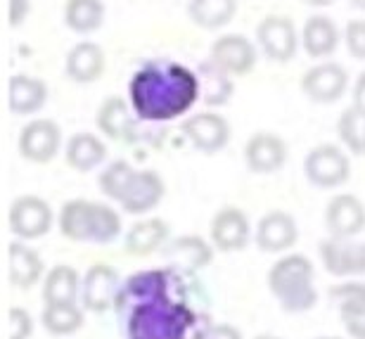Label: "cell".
I'll use <instances>...</instances> for the list:
<instances>
[{
  "label": "cell",
  "mask_w": 365,
  "mask_h": 339,
  "mask_svg": "<svg viewBox=\"0 0 365 339\" xmlns=\"http://www.w3.org/2000/svg\"><path fill=\"white\" fill-rule=\"evenodd\" d=\"M254 339H282V337H277V335H257V337H254Z\"/></svg>",
  "instance_id": "cell-44"
},
{
  "label": "cell",
  "mask_w": 365,
  "mask_h": 339,
  "mask_svg": "<svg viewBox=\"0 0 365 339\" xmlns=\"http://www.w3.org/2000/svg\"><path fill=\"white\" fill-rule=\"evenodd\" d=\"M299 226L289 211L273 209L259 218L254 228V242L266 254H284L297 245Z\"/></svg>",
  "instance_id": "cell-16"
},
{
  "label": "cell",
  "mask_w": 365,
  "mask_h": 339,
  "mask_svg": "<svg viewBox=\"0 0 365 339\" xmlns=\"http://www.w3.org/2000/svg\"><path fill=\"white\" fill-rule=\"evenodd\" d=\"M46 273L43 256L26 245L24 240H14L7 245V278L17 290H31L38 285Z\"/></svg>",
  "instance_id": "cell-20"
},
{
  "label": "cell",
  "mask_w": 365,
  "mask_h": 339,
  "mask_svg": "<svg viewBox=\"0 0 365 339\" xmlns=\"http://www.w3.org/2000/svg\"><path fill=\"white\" fill-rule=\"evenodd\" d=\"M57 228L71 242H88V245H112L121 235V216L109 204L93 200H67L62 204Z\"/></svg>",
  "instance_id": "cell-3"
},
{
  "label": "cell",
  "mask_w": 365,
  "mask_h": 339,
  "mask_svg": "<svg viewBox=\"0 0 365 339\" xmlns=\"http://www.w3.org/2000/svg\"><path fill=\"white\" fill-rule=\"evenodd\" d=\"M214 245L202 235H178L162 247V256L171 261V266L182 270H202L214 261Z\"/></svg>",
  "instance_id": "cell-18"
},
{
  "label": "cell",
  "mask_w": 365,
  "mask_h": 339,
  "mask_svg": "<svg viewBox=\"0 0 365 339\" xmlns=\"http://www.w3.org/2000/svg\"><path fill=\"white\" fill-rule=\"evenodd\" d=\"M209 238L218 252L223 254H235L250 245L252 240V223L250 216L235 204L221 206L209 226Z\"/></svg>",
  "instance_id": "cell-10"
},
{
  "label": "cell",
  "mask_w": 365,
  "mask_h": 339,
  "mask_svg": "<svg viewBox=\"0 0 365 339\" xmlns=\"http://www.w3.org/2000/svg\"><path fill=\"white\" fill-rule=\"evenodd\" d=\"M121 290V280L109 263H93L83 275L81 306L91 313H107L116 306V297Z\"/></svg>",
  "instance_id": "cell-14"
},
{
  "label": "cell",
  "mask_w": 365,
  "mask_h": 339,
  "mask_svg": "<svg viewBox=\"0 0 365 339\" xmlns=\"http://www.w3.org/2000/svg\"><path fill=\"white\" fill-rule=\"evenodd\" d=\"M190 270L148 268L128 275L116 297L126 311V339H204L211 323L187 299Z\"/></svg>",
  "instance_id": "cell-1"
},
{
  "label": "cell",
  "mask_w": 365,
  "mask_h": 339,
  "mask_svg": "<svg viewBox=\"0 0 365 339\" xmlns=\"http://www.w3.org/2000/svg\"><path fill=\"white\" fill-rule=\"evenodd\" d=\"M304 173L313 188L334 190L351 178V159L346 150L334 143H320L311 147L304 159Z\"/></svg>",
  "instance_id": "cell-5"
},
{
  "label": "cell",
  "mask_w": 365,
  "mask_h": 339,
  "mask_svg": "<svg viewBox=\"0 0 365 339\" xmlns=\"http://www.w3.org/2000/svg\"><path fill=\"white\" fill-rule=\"evenodd\" d=\"M105 50L93 41H78L76 46L69 48L67 57H64V74L69 81L81 86L95 84L102 74H105Z\"/></svg>",
  "instance_id": "cell-21"
},
{
  "label": "cell",
  "mask_w": 365,
  "mask_h": 339,
  "mask_svg": "<svg viewBox=\"0 0 365 339\" xmlns=\"http://www.w3.org/2000/svg\"><path fill=\"white\" fill-rule=\"evenodd\" d=\"M361 275L365 278V245L361 247Z\"/></svg>",
  "instance_id": "cell-43"
},
{
  "label": "cell",
  "mask_w": 365,
  "mask_h": 339,
  "mask_svg": "<svg viewBox=\"0 0 365 339\" xmlns=\"http://www.w3.org/2000/svg\"><path fill=\"white\" fill-rule=\"evenodd\" d=\"M7 223H10V231L17 240H38L53 231L55 211L38 195H19L10 204Z\"/></svg>",
  "instance_id": "cell-7"
},
{
  "label": "cell",
  "mask_w": 365,
  "mask_h": 339,
  "mask_svg": "<svg viewBox=\"0 0 365 339\" xmlns=\"http://www.w3.org/2000/svg\"><path fill=\"white\" fill-rule=\"evenodd\" d=\"M182 136L190 140V145L202 154H218L232 138V126L223 114L207 112L187 114L180 123Z\"/></svg>",
  "instance_id": "cell-9"
},
{
  "label": "cell",
  "mask_w": 365,
  "mask_h": 339,
  "mask_svg": "<svg viewBox=\"0 0 365 339\" xmlns=\"http://www.w3.org/2000/svg\"><path fill=\"white\" fill-rule=\"evenodd\" d=\"M164 195H166V183L155 168H135L116 204L126 213H130V216H145L155 206H159Z\"/></svg>",
  "instance_id": "cell-12"
},
{
  "label": "cell",
  "mask_w": 365,
  "mask_h": 339,
  "mask_svg": "<svg viewBox=\"0 0 365 339\" xmlns=\"http://www.w3.org/2000/svg\"><path fill=\"white\" fill-rule=\"evenodd\" d=\"M351 105L365 109V71H361V76L351 86Z\"/></svg>",
  "instance_id": "cell-40"
},
{
  "label": "cell",
  "mask_w": 365,
  "mask_h": 339,
  "mask_svg": "<svg viewBox=\"0 0 365 339\" xmlns=\"http://www.w3.org/2000/svg\"><path fill=\"white\" fill-rule=\"evenodd\" d=\"M316 339H341V337H337V335H325V337H316Z\"/></svg>",
  "instance_id": "cell-45"
},
{
  "label": "cell",
  "mask_w": 365,
  "mask_h": 339,
  "mask_svg": "<svg viewBox=\"0 0 365 339\" xmlns=\"http://www.w3.org/2000/svg\"><path fill=\"white\" fill-rule=\"evenodd\" d=\"M209 60L230 76H245L257 67L259 46H254L242 34H223L211 43Z\"/></svg>",
  "instance_id": "cell-13"
},
{
  "label": "cell",
  "mask_w": 365,
  "mask_h": 339,
  "mask_svg": "<svg viewBox=\"0 0 365 339\" xmlns=\"http://www.w3.org/2000/svg\"><path fill=\"white\" fill-rule=\"evenodd\" d=\"M204 339H245L240 328L230 325V323H216V325L209 328V333Z\"/></svg>",
  "instance_id": "cell-38"
},
{
  "label": "cell",
  "mask_w": 365,
  "mask_h": 339,
  "mask_svg": "<svg viewBox=\"0 0 365 339\" xmlns=\"http://www.w3.org/2000/svg\"><path fill=\"white\" fill-rule=\"evenodd\" d=\"M133 171H135V166L128 164L126 159H116V161H112V164H107L105 171H102L100 178H98L100 193L105 195L107 200L119 202V197H121L123 190H126Z\"/></svg>",
  "instance_id": "cell-34"
},
{
  "label": "cell",
  "mask_w": 365,
  "mask_h": 339,
  "mask_svg": "<svg viewBox=\"0 0 365 339\" xmlns=\"http://www.w3.org/2000/svg\"><path fill=\"white\" fill-rule=\"evenodd\" d=\"M299 88L316 105H334L344 98L349 88V71L339 62L323 60L304 71Z\"/></svg>",
  "instance_id": "cell-8"
},
{
  "label": "cell",
  "mask_w": 365,
  "mask_h": 339,
  "mask_svg": "<svg viewBox=\"0 0 365 339\" xmlns=\"http://www.w3.org/2000/svg\"><path fill=\"white\" fill-rule=\"evenodd\" d=\"M197 76H200V86H202V100L209 107H223L232 100V93H235L232 76L221 67H216L211 60H204L197 67Z\"/></svg>",
  "instance_id": "cell-30"
},
{
  "label": "cell",
  "mask_w": 365,
  "mask_h": 339,
  "mask_svg": "<svg viewBox=\"0 0 365 339\" xmlns=\"http://www.w3.org/2000/svg\"><path fill=\"white\" fill-rule=\"evenodd\" d=\"M83 278L69 263H57L43 278V304H74L81 299Z\"/></svg>",
  "instance_id": "cell-26"
},
{
  "label": "cell",
  "mask_w": 365,
  "mask_h": 339,
  "mask_svg": "<svg viewBox=\"0 0 365 339\" xmlns=\"http://www.w3.org/2000/svg\"><path fill=\"white\" fill-rule=\"evenodd\" d=\"M171 240V228L164 218H143L133 228H128L123 238V252L128 256H150L155 252H162V247Z\"/></svg>",
  "instance_id": "cell-24"
},
{
  "label": "cell",
  "mask_w": 365,
  "mask_h": 339,
  "mask_svg": "<svg viewBox=\"0 0 365 339\" xmlns=\"http://www.w3.org/2000/svg\"><path fill=\"white\" fill-rule=\"evenodd\" d=\"M19 154L31 164H48L57 157L62 147V128L60 123L46 116L31 119L21 128L17 140Z\"/></svg>",
  "instance_id": "cell-11"
},
{
  "label": "cell",
  "mask_w": 365,
  "mask_h": 339,
  "mask_svg": "<svg viewBox=\"0 0 365 339\" xmlns=\"http://www.w3.org/2000/svg\"><path fill=\"white\" fill-rule=\"evenodd\" d=\"M344 46L354 60L365 62V19H349L346 21Z\"/></svg>",
  "instance_id": "cell-36"
},
{
  "label": "cell",
  "mask_w": 365,
  "mask_h": 339,
  "mask_svg": "<svg viewBox=\"0 0 365 339\" xmlns=\"http://www.w3.org/2000/svg\"><path fill=\"white\" fill-rule=\"evenodd\" d=\"M332 304L337 306L339 318L365 313V283L361 280H346V283L334 285L330 290Z\"/></svg>",
  "instance_id": "cell-33"
},
{
  "label": "cell",
  "mask_w": 365,
  "mask_h": 339,
  "mask_svg": "<svg viewBox=\"0 0 365 339\" xmlns=\"http://www.w3.org/2000/svg\"><path fill=\"white\" fill-rule=\"evenodd\" d=\"M107 7L102 0H67L64 3V24L78 36L95 34L105 24Z\"/></svg>",
  "instance_id": "cell-29"
},
{
  "label": "cell",
  "mask_w": 365,
  "mask_h": 339,
  "mask_svg": "<svg viewBox=\"0 0 365 339\" xmlns=\"http://www.w3.org/2000/svg\"><path fill=\"white\" fill-rule=\"evenodd\" d=\"M34 315L24 306H12L7 311V339H31Z\"/></svg>",
  "instance_id": "cell-35"
},
{
  "label": "cell",
  "mask_w": 365,
  "mask_h": 339,
  "mask_svg": "<svg viewBox=\"0 0 365 339\" xmlns=\"http://www.w3.org/2000/svg\"><path fill=\"white\" fill-rule=\"evenodd\" d=\"M138 121L130 102L119 95H109L98 107V131L109 140H133Z\"/></svg>",
  "instance_id": "cell-22"
},
{
  "label": "cell",
  "mask_w": 365,
  "mask_h": 339,
  "mask_svg": "<svg viewBox=\"0 0 365 339\" xmlns=\"http://www.w3.org/2000/svg\"><path fill=\"white\" fill-rule=\"evenodd\" d=\"M29 12H31V0H7V19L12 29L24 26Z\"/></svg>",
  "instance_id": "cell-37"
},
{
  "label": "cell",
  "mask_w": 365,
  "mask_h": 339,
  "mask_svg": "<svg viewBox=\"0 0 365 339\" xmlns=\"http://www.w3.org/2000/svg\"><path fill=\"white\" fill-rule=\"evenodd\" d=\"M257 46L266 60L287 64L302 48V34L287 14H266L257 24Z\"/></svg>",
  "instance_id": "cell-6"
},
{
  "label": "cell",
  "mask_w": 365,
  "mask_h": 339,
  "mask_svg": "<svg viewBox=\"0 0 365 339\" xmlns=\"http://www.w3.org/2000/svg\"><path fill=\"white\" fill-rule=\"evenodd\" d=\"M325 228L332 238L354 240L365 231V204L354 193H337L325 206Z\"/></svg>",
  "instance_id": "cell-17"
},
{
  "label": "cell",
  "mask_w": 365,
  "mask_h": 339,
  "mask_svg": "<svg viewBox=\"0 0 365 339\" xmlns=\"http://www.w3.org/2000/svg\"><path fill=\"white\" fill-rule=\"evenodd\" d=\"M86 323V308L74 304H46L41 311V325L53 337H69L78 333Z\"/></svg>",
  "instance_id": "cell-31"
},
{
  "label": "cell",
  "mask_w": 365,
  "mask_h": 339,
  "mask_svg": "<svg viewBox=\"0 0 365 339\" xmlns=\"http://www.w3.org/2000/svg\"><path fill=\"white\" fill-rule=\"evenodd\" d=\"M245 164L252 173L257 176H271L287 164L289 147L287 143L273 133V131H257L245 143Z\"/></svg>",
  "instance_id": "cell-15"
},
{
  "label": "cell",
  "mask_w": 365,
  "mask_h": 339,
  "mask_svg": "<svg viewBox=\"0 0 365 339\" xmlns=\"http://www.w3.org/2000/svg\"><path fill=\"white\" fill-rule=\"evenodd\" d=\"M337 136L346 152L365 157V109L349 105L337 119Z\"/></svg>",
  "instance_id": "cell-32"
},
{
  "label": "cell",
  "mask_w": 365,
  "mask_h": 339,
  "mask_svg": "<svg viewBox=\"0 0 365 339\" xmlns=\"http://www.w3.org/2000/svg\"><path fill=\"white\" fill-rule=\"evenodd\" d=\"M197 100H202L197 69L166 57L145 62L128 81V102L143 123L182 119Z\"/></svg>",
  "instance_id": "cell-2"
},
{
  "label": "cell",
  "mask_w": 365,
  "mask_h": 339,
  "mask_svg": "<svg viewBox=\"0 0 365 339\" xmlns=\"http://www.w3.org/2000/svg\"><path fill=\"white\" fill-rule=\"evenodd\" d=\"M268 290L284 313H306L318 304L316 268L304 254H284L268 270Z\"/></svg>",
  "instance_id": "cell-4"
},
{
  "label": "cell",
  "mask_w": 365,
  "mask_h": 339,
  "mask_svg": "<svg viewBox=\"0 0 365 339\" xmlns=\"http://www.w3.org/2000/svg\"><path fill=\"white\" fill-rule=\"evenodd\" d=\"M107 157V145L102 143L100 136L81 131V133L71 136L64 145V159L67 164L78 173H88L98 168Z\"/></svg>",
  "instance_id": "cell-27"
},
{
  "label": "cell",
  "mask_w": 365,
  "mask_h": 339,
  "mask_svg": "<svg viewBox=\"0 0 365 339\" xmlns=\"http://www.w3.org/2000/svg\"><path fill=\"white\" fill-rule=\"evenodd\" d=\"M304 5H309V7H330L334 5L337 0H302Z\"/></svg>",
  "instance_id": "cell-41"
},
{
  "label": "cell",
  "mask_w": 365,
  "mask_h": 339,
  "mask_svg": "<svg viewBox=\"0 0 365 339\" xmlns=\"http://www.w3.org/2000/svg\"><path fill=\"white\" fill-rule=\"evenodd\" d=\"M237 14V0H187V17L204 31L228 26Z\"/></svg>",
  "instance_id": "cell-28"
},
{
  "label": "cell",
  "mask_w": 365,
  "mask_h": 339,
  "mask_svg": "<svg viewBox=\"0 0 365 339\" xmlns=\"http://www.w3.org/2000/svg\"><path fill=\"white\" fill-rule=\"evenodd\" d=\"M48 102V86L43 79L29 76V74H14L7 84V105L17 116L38 114Z\"/></svg>",
  "instance_id": "cell-25"
},
{
  "label": "cell",
  "mask_w": 365,
  "mask_h": 339,
  "mask_svg": "<svg viewBox=\"0 0 365 339\" xmlns=\"http://www.w3.org/2000/svg\"><path fill=\"white\" fill-rule=\"evenodd\" d=\"M361 247L346 238H327L318 245L320 261L325 270L334 278H354L361 275Z\"/></svg>",
  "instance_id": "cell-23"
},
{
  "label": "cell",
  "mask_w": 365,
  "mask_h": 339,
  "mask_svg": "<svg viewBox=\"0 0 365 339\" xmlns=\"http://www.w3.org/2000/svg\"><path fill=\"white\" fill-rule=\"evenodd\" d=\"M349 5H351L354 10H365V0H349Z\"/></svg>",
  "instance_id": "cell-42"
},
{
  "label": "cell",
  "mask_w": 365,
  "mask_h": 339,
  "mask_svg": "<svg viewBox=\"0 0 365 339\" xmlns=\"http://www.w3.org/2000/svg\"><path fill=\"white\" fill-rule=\"evenodd\" d=\"M341 39H344V34L339 31L334 19L327 17V14H311V17L304 21L302 48L311 60L323 62L327 57H332L337 53Z\"/></svg>",
  "instance_id": "cell-19"
},
{
  "label": "cell",
  "mask_w": 365,
  "mask_h": 339,
  "mask_svg": "<svg viewBox=\"0 0 365 339\" xmlns=\"http://www.w3.org/2000/svg\"><path fill=\"white\" fill-rule=\"evenodd\" d=\"M344 323L346 335L351 339H365V313L363 315H349V318H341Z\"/></svg>",
  "instance_id": "cell-39"
}]
</instances>
